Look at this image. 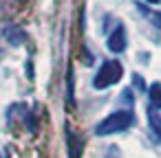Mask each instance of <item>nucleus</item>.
I'll use <instances>...</instances> for the list:
<instances>
[{"instance_id":"nucleus-1","label":"nucleus","mask_w":161,"mask_h":158,"mask_svg":"<svg viewBox=\"0 0 161 158\" xmlns=\"http://www.w3.org/2000/svg\"><path fill=\"white\" fill-rule=\"evenodd\" d=\"M135 125V114L130 108H121L115 110L113 114H108L106 119H102L95 125V134L97 136H113V134H121L126 130H130Z\"/></svg>"},{"instance_id":"nucleus-2","label":"nucleus","mask_w":161,"mask_h":158,"mask_svg":"<svg viewBox=\"0 0 161 158\" xmlns=\"http://www.w3.org/2000/svg\"><path fill=\"white\" fill-rule=\"evenodd\" d=\"M121 77H124V66H121L117 59H106V62L97 68V73H95V77H93V88H95V90H106V88L119 84Z\"/></svg>"},{"instance_id":"nucleus-3","label":"nucleus","mask_w":161,"mask_h":158,"mask_svg":"<svg viewBox=\"0 0 161 158\" xmlns=\"http://www.w3.org/2000/svg\"><path fill=\"white\" fill-rule=\"evenodd\" d=\"M106 46H108V51L115 53V55H119V53L126 51V46H128V38H126V29H124L121 24H117V27L108 33Z\"/></svg>"},{"instance_id":"nucleus-4","label":"nucleus","mask_w":161,"mask_h":158,"mask_svg":"<svg viewBox=\"0 0 161 158\" xmlns=\"http://www.w3.org/2000/svg\"><path fill=\"white\" fill-rule=\"evenodd\" d=\"M148 125H150L152 136L161 143V116H159L157 110H152V108H148Z\"/></svg>"},{"instance_id":"nucleus-5","label":"nucleus","mask_w":161,"mask_h":158,"mask_svg":"<svg viewBox=\"0 0 161 158\" xmlns=\"http://www.w3.org/2000/svg\"><path fill=\"white\" fill-rule=\"evenodd\" d=\"M66 140H69V158H82V140H80V136L71 134V130H69Z\"/></svg>"},{"instance_id":"nucleus-6","label":"nucleus","mask_w":161,"mask_h":158,"mask_svg":"<svg viewBox=\"0 0 161 158\" xmlns=\"http://www.w3.org/2000/svg\"><path fill=\"white\" fill-rule=\"evenodd\" d=\"M5 38H7L14 46H20V44L27 40V33H25L22 29H18V27H7V29H5Z\"/></svg>"},{"instance_id":"nucleus-7","label":"nucleus","mask_w":161,"mask_h":158,"mask_svg":"<svg viewBox=\"0 0 161 158\" xmlns=\"http://www.w3.org/2000/svg\"><path fill=\"white\" fill-rule=\"evenodd\" d=\"M148 101H150L148 108L161 110V84H152V86H150V90H148Z\"/></svg>"},{"instance_id":"nucleus-8","label":"nucleus","mask_w":161,"mask_h":158,"mask_svg":"<svg viewBox=\"0 0 161 158\" xmlns=\"http://www.w3.org/2000/svg\"><path fill=\"white\" fill-rule=\"evenodd\" d=\"M132 79H135V84H137V88H139V90L143 92V90H146V81H141V77H139V75H135Z\"/></svg>"},{"instance_id":"nucleus-9","label":"nucleus","mask_w":161,"mask_h":158,"mask_svg":"<svg viewBox=\"0 0 161 158\" xmlns=\"http://www.w3.org/2000/svg\"><path fill=\"white\" fill-rule=\"evenodd\" d=\"M146 3H150V5H159L161 0H146Z\"/></svg>"}]
</instances>
